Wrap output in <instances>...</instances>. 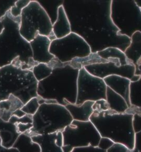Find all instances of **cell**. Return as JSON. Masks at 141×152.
<instances>
[{
    "instance_id": "cell-12",
    "label": "cell",
    "mask_w": 141,
    "mask_h": 152,
    "mask_svg": "<svg viewBox=\"0 0 141 152\" xmlns=\"http://www.w3.org/2000/svg\"><path fill=\"white\" fill-rule=\"evenodd\" d=\"M103 80L108 87L124 98L129 107L131 106L130 102V85L131 81L130 80L116 75L108 76Z\"/></svg>"
},
{
    "instance_id": "cell-23",
    "label": "cell",
    "mask_w": 141,
    "mask_h": 152,
    "mask_svg": "<svg viewBox=\"0 0 141 152\" xmlns=\"http://www.w3.org/2000/svg\"><path fill=\"white\" fill-rule=\"evenodd\" d=\"M53 68L50 67L48 64H38L32 69V71L34 76L38 82L47 78L51 75Z\"/></svg>"
},
{
    "instance_id": "cell-19",
    "label": "cell",
    "mask_w": 141,
    "mask_h": 152,
    "mask_svg": "<svg viewBox=\"0 0 141 152\" xmlns=\"http://www.w3.org/2000/svg\"><path fill=\"white\" fill-rule=\"evenodd\" d=\"M19 152H41L39 144L34 142L30 136L25 134H21L13 146Z\"/></svg>"
},
{
    "instance_id": "cell-6",
    "label": "cell",
    "mask_w": 141,
    "mask_h": 152,
    "mask_svg": "<svg viewBox=\"0 0 141 152\" xmlns=\"http://www.w3.org/2000/svg\"><path fill=\"white\" fill-rule=\"evenodd\" d=\"M62 133L63 152H70L75 148L98 147L101 138L90 121L81 122L73 120Z\"/></svg>"
},
{
    "instance_id": "cell-16",
    "label": "cell",
    "mask_w": 141,
    "mask_h": 152,
    "mask_svg": "<svg viewBox=\"0 0 141 152\" xmlns=\"http://www.w3.org/2000/svg\"><path fill=\"white\" fill-rule=\"evenodd\" d=\"M94 102H85L82 104L78 106L76 104L68 103L65 106L73 120L87 122L89 121L91 115L94 112L93 106Z\"/></svg>"
},
{
    "instance_id": "cell-11",
    "label": "cell",
    "mask_w": 141,
    "mask_h": 152,
    "mask_svg": "<svg viewBox=\"0 0 141 152\" xmlns=\"http://www.w3.org/2000/svg\"><path fill=\"white\" fill-rule=\"evenodd\" d=\"M34 142L38 144L41 152H63L62 132L34 135L32 137Z\"/></svg>"
},
{
    "instance_id": "cell-15",
    "label": "cell",
    "mask_w": 141,
    "mask_h": 152,
    "mask_svg": "<svg viewBox=\"0 0 141 152\" xmlns=\"http://www.w3.org/2000/svg\"><path fill=\"white\" fill-rule=\"evenodd\" d=\"M127 58L136 67V75H140L138 64L141 58V32L137 31L131 37L130 45L124 52Z\"/></svg>"
},
{
    "instance_id": "cell-24",
    "label": "cell",
    "mask_w": 141,
    "mask_h": 152,
    "mask_svg": "<svg viewBox=\"0 0 141 152\" xmlns=\"http://www.w3.org/2000/svg\"><path fill=\"white\" fill-rule=\"evenodd\" d=\"M40 106L38 98L34 97L25 104L21 110L25 114L33 116L37 113Z\"/></svg>"
},
{
    "instance_id": "cell-28",
    "label": "cell",
    "mask_w": 141,
    "mask_h": 152,
    "mask_svg": "<svg viewBox=\"0 0 141 152\" xmlns=\"http://www.w3.org/2000/svg\"><path fill=\"white\" fill-rule=\"evenodd\" d=\"M114 143H115L112 140L109 139L108 138L101 137L100 140L98 147L103 151H107L109 148L112 147Z\"/></svg>"
},
{
    "instance_id": "cell-4",
    "label": "cell",
    "mask_w": 141,
    "mask_h": 152,
    "mask_svg": "<svg viewBox=\"0 0 141 152\" xmlns=\"http://www.w3.org/2000/svg\"><path fill=\"white\" fill-rule=\"evenodd\" d=\"M53 25L49 15L39 2L30 1L21 13L19 32L28 42L33 41L37 34L48 37L52 41L56 39Z\"/></svg>"
},
{
    "instance_id": "cell-5",
    "label": "cell",
    "mask_w": 141,
    "mask_h": 152,
    "mask_svg": "<svg viewBox=\"0 0 141 152\" xmlns=\"http://www.w3.org/2000/svg\"><path fill=\"white\" fill-rule=\"evenodd\" d=\"M111 18L120 35L131 38L136 32H141V12L135 0H112Z\"/></svg>"
},
{
    "instance_id": "cell-21",
    "label": "cell",
    "mask_w": 141,
    "mask_h": 152,
    "mask_svg": "<svg viewBox=\"0 0 141 152\" xmlns=\"http://www.w3.org/2000/svg\"><path fill=\"white\" fill-rule=\"evenodd\" d=\"M108 62V60H105L100 57L97 53H91V55L87 57L75 58L69 64L72 67L80 69L88 65L106 63Z\"/></svg>"
},
{
    "instance_id": "cell-32",
    "label": "cell",
    "mask_w": 141,
    "mask_h": 152,
    "mask_svg": "<svg viewBox=\"0 0 141 152\" xmlns=\"http://www.w3.org/2000/svg\"><path fill=\"white\" fill-rule=\"evenodd\" d=\"M17 126L18 132L20 133H25L27 132L33 128V124H24V123H18L15 124Z\"/></svg>"
},
{
    "instance_id": "cell-33",
    "label": "cell",
    "mask_w": 141,
    "mask_h": 152,
    "mask_svg": "<svg viewBox=\"0 0 141 152\" xmlns=\"http://www.w3.org/2000/svg\"><path fill=\"white\" fill-rule=\"evenodd\" d=\"M132 152H141V131L135 134V147Z\"/></svg>"
},
{
    "instance_id": "cell-30",
    "label": "cell",
    "mask_w": 141,
    "mask_h": 152,
    "mask_svg": "<svg viewBox=\"0 0 141 152\" xmlns=\"http://www.w3.org/2000/svg\"><path fill=\"white\" fill-rule=\"evenodd\" d=\"M70 152H106L103 151L98 147H79L75 148Z\"/></svg>"
},
{
    "instance_id": "cell-2",
    "label": "cell",
    "mask_w": 141,
    "mask_h": 152,
    "mask_svg": "<svg viewBox=\"0 0 141 152\" xmlns=\"http://www.w3.org/2000/svg\"><path fill=\"white\" fill-rule=\"evenodd\" d=\"M38 82L31 69L11 64L0 67V102L13 94L24 105L34 97H37Z\"/></svg>"
},
{
    "instance_id": "cell-31",
    "label": "cell",
    "mask_w": 141,
    "mask_h": 152,
    "mask_svg": "<svg viewBox=\"0 0 141 152\" xmlns=\"http://www.w3.org/2000/svg\"><path fill=\"white\" fill-rule=\"evenodd\" d=\"M133 128L134 132L136 133L141 131V116L134 114L133 117Z\"/></svg>"
},
{
    "instance_id": "cell-40",
    "label": "cell",
    "mask_w": 141,
    "mask_h": 152,
    "mask_svg": "<svg viewBox=\"0 0 141 152\" xmlns=\"http://www.w3.org/2000/svg\"><path fill=\"white\" fill-rule=\"evenodd\" d=\"M140 11H141V7H140Z\"/></svg>"
},
{
    "instance_id": "cell-1",
    "label": "cell",
    "mask_w": 141,
    "mask_h": 152,
    "mask_svg": "<svg viewBox=\"0 0 141 152\" xmlns=\"http://www.w3.org/2000/svg\"><path fill=\"white\" fill-rule=\"evenodd\" d=\"M133 117L132 114L118 113L109 110L100 112H94L89 121L101 137L108 138L114 143L122 144L132 151L135 141Z\"/></svg>"
},
{
    "instance_id": "cell-7",
    "label": "cell",
    "mask_w": 141,
    "mask_h": 152,
    "mask_svg": "<svg viewBox=\"0 0 141 152\" xmlns=\"http://www.w3.org/2000/svg\"><path fill=\"white\" fill-rule=\"evenodd\" d=\"M50 52L55 58L65 64H69L75 58L85 57L92 53L87 41L73 32L66 37L52 41Z\"/></svg>"
},
{
    "instance_id": "cell-34",
    "label": "cell",
    "mask_w": 141,
    "mask_h": 152,
    "mask_svg": "<svg viewBox=\"0 0 141 152\" xmlns=\"http://www.w3.org/2000/svg\"><path fill=\"white\" fill-rule=\"evenodd\" d=\"M126 113L127 114H137L141 116V107H137V106L131 105L130 107H129V109L127 110L126 112Z\"/></svg>"
},
{
    "instance_id": "cell-29",
    "label": "cell",
    "mask_w": 141,
    "mask_h": 152,
    "mask_svg": "<svg viewBox=\"0 0 141 152\" xmlns=\"http://www.w3.org/2000/svg\"><path fill=\"white\" fill-rule=\"evenodd\" d=\"M106 152H132V151L122 144L115 143Z\"/></svg>"
},
{
    "instance_id": "cell-26",
    "label": "cell",
    "mask_w": 141,
    "mask_h": 152,
    "mask_svg": "<svg viewBox=\"0 0 141 152\" xmlns=\"http://www.w3.org/2000/svg\"><path fill=\"white\" fill-rule=\"evenodd\" d=\"M93 109L94 112H100L110 110V107L106 99H100L94 102Z\"/></svg>"
},
{
    "instance_id": "cell-8",
    "label": "cell",
    "mask_w": 141,
    "mask_h": 152,
    "mask_svg": "<svg viewBox=\"0 0 141 152\" xmlns=\"http://www.w3.org/2000/svg\"><path fill=\"white\" fill-rule=\"evenodd\" d=\"M107 86L104 80L93 76L83 67L79 70L77 79V94L76 104L85 102L106 99Z\"/></svg>"
},
{
    "instance_id": "cell-9",
    "label": "cell",
    "mask_w": 141,
    "mask_h": 152,
    "mask_svg": "<svg viewBox=\"0 0 141 152\" xmlns=\"http://www.w3.org/2000/svg\"><path fill=\"white\" fill-rule=\"evenodd\" d=\"M84 68L91 75L102 79L108 76L116 75L127 78L131 81L136 75V67L133 64L119 66L114 62H108L91 64Z\"/></svg>"
},
{
    "instance_id": "cell-3",
    "label": "cell",
    "mask_w": 141,
    "mask_h": 152,
    "mask_svg": "<svg viewBox=\"0 0 141 152\" xmlns=\"http://www.w3.org/2000/svg\"><path fill=\"white\" fill-rule=\"evenodd\" d=\"M73 121L66 107L58 103H42L33 116V128L25 133L30 136L61 132Z\"/></svg>"
},
{
    "instance_id": "cell-38",
    "label": "cell",
    "mask_w": 141,
    "mask_h": 152,
    "mask_svg": "<svg viewBox=\"0 0 141 152\" xmlns=\"http://www.w3.org/2000/svg\"><path fill=\"white\" fill-rule=\"evenodd\" d=\"M135 1H136V2L137 5L139 7H141V0H135Z\"/></svg>"
},
{
    "instance_id": "cell-10",
    "label": "cell",
    "mask_w": 141,
    "mask_h": 152,
    "mask_svg": "<svg viewBox=\"0 0 141 152\" xmlns=\"http://www.w3.org/2000/svg\"><path fill=\"white\" fill-rule=\"evenodd\" d=\"M51 41L48 37L37 34L35 38L29 43L32 57L37 64H49L55 58L50 52Z\"/></svg>"
},
{
    "instance_id": "cell-37",
    "label": "cell",
    "mask_w": 141,
    "mask_h": 152,
    "mask_svg": "<svg viewBox=\"0 0 141 152\" xmlns=\"http://www.w3.org/2000/svg\"><path fill=\"white\" fill-rule=\"evenodd\" d=\"M0 30H4V25H3V23H2V22L1 20H0ZM1 32H2L0 31V34H1Z\"/></svg>"
},
{
    "instance_id": "cell-14",
    "label": "cell",
    "mask_w": 141,
    "mask_h": 152,
    "mask_svg": "<svg viewBox=\"0 0 141 152\" xmlns=\"http://www.w3.org/2000/svg\"><path fill=\"white\" fill-rule=\"evenodd\" d=\"M72 32L70 22L63 5L58 6L56 21L53 25V33L56 39L63 38Z\"/></svg>"
},
{
    "instance_id": "cell-35",
    "label": "cell",
    "mask_w": 141,
    "mask_h": 152,
    "mask_svg": "<svg viewBox=\"0 0 141 152\" xmlns=\"http://www.w3.org/2000/svg\"><path fill=\"white\" fill-rule=\"evenodd\" d=\"M0 152H19L17 149L14 148H4L1 144V140L0 138Z\"/></svg>"
},
{
    "instance_id": "cell-13",
    "label": "cell",
    "mask_w": 141,
    "mask_h": 152,
    "mask_svg": "<svg viewBox=\"0 0 141 152\" xmlns=\"http://www.w3.org/2000/svg\"><path fill=\"white\" fill-rule=\"evenodd\" d=\"M20 134L15 124L0 118V138L1 144L4 148H12Z\"/></svg>"
},
{
    "instance_id": "cell-18",
    "label": "cell",
    "mask_w": 141,
    "mask_h": 152,
    "mask_svg": "<svg viewBox=\"0 0 141 152\" xmlns=\"http://www.w3.org/2000/svg\"><path fill=\"white\" fill-rule=\"evenodd\" d=\"M106 96L110 110L118 113H124L129 109V105L124 98L108 87Z\"/></svg>"
},
{
    "instance_id": "cell-25",
    "label": "cell",
    "mask_w": 141,
    "mask_h": 152,
    "mask_svg": "<svg viewBox=\"0 0 141 152\" xmlns=\"http://www.w3.org/2000/svg\"><path fill=\"white\" fill-rule=\"evenodd\" d=\"M30 2V1L28 0H19L16 1L9 10V12L11 15L14 18L21 17V13L23 9H24L29 4Z\"/></svg>"
},
{
    "instance_id": "cell-27",
    "label": "cell",
    "mask_w": 141,
    "mask_h": 152,
    "mask_svg": "<svg viewBox=\"0 0 141 152\" xmlns=\"http://www.w3.org/2000/svg\"><path fill=\"white\" fill-rule=\"evenodd\" d=\"M9 122L13 124L24 123V124H33V115L26 114L24 117L18 118L15 115H12L9 121Z\"/></svg>"
},
{
    "instance_id": "cell-22",
    "label": "cell",
    "mask_w": 141,
    "mask_h": 152,
    "mask_svg": "<svg viewBox=\"0 0 141 152\" xmlns=\"http://www.w3.org/2000/svg\"><path fill=\"white\" fill-rule=\"evenodd\" d=\"M139 69L141 73L140 80L131 82L130 85V102L131 105L141 107V66Z\"/></svg>"
},
{
    "instance_id": "cell-39",
    "label": "cell",
    "mask_w": 141,
    "mask_h": 152,
    "mask_svg": "<svg viewBox=\"0 0 141 152\" xmlns=\"http://www.w3.org/2000/svg\"><path fill=\"white\" fill-rule=\"evenodd\" d=\"M4 17V16H3L0 13V19H1V18H3Z\"/></svg>"
},
{
    "instance_id": "cell-20",
    "label": "cell",
    "mask_w": 141,
    "mask_h": 152,
    "mask_svg": "<svg viewBox=\"0 0 141 152\" xmlns=\"http://www.w3.org/2000/svg\"><path fill=\"white\" fill-rule=\"evenodd\" d=\"M97 53L100 57L108 60V61L110 59H119L120 61L121 66L133 64L132 62L127 58L124 52L116 47H108L103 51L97 52Z\"/></svg>"
},
{
    "instance_id": "cell-17",
    "label": "cell",
    "mask_w": 141,
    "mask_h": 152,
    "mask_svg": "<svg viewBox=\"0 0 141 152\" xmlns=\"http://www.w3.org/2000/svg\"><path fill=\"white\" fill-rule=\"evenodd\" d=\"M23 103L13 94L9 95L7 99L0 102V118L5 122H9L14 112L22 109Z\"/></svg>"
},
{
    "instance_id": "cell-36",
    "label": "cell",
    "mask_w": 141,
    "mask_h": 152,
    "mask_svg": "<svg viewBox=\"0 0 141 152\" xmlns=\"http://www.w3.org/2000/svg\"><path fill=\"white\" fill-rule=\"evenodd\" d=\"M25 115H26V114L23 111H22L21 109L17 110L15 112H14V113L13 114V115H15V116H16L17 117H18V118L23 117Z\"/></svg>"
}]
</instances>
